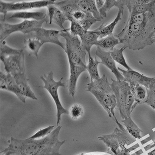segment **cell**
<instances>
[{
    "mask_svg": "<svg viewBox=\"0 0 155 155\" xmlns=\"http://www.w3.org/2000/svg\"><path fill=\"white\" fill-rule=\"evenodd\" d=\"M61 127L62 126H58L49 135L41 139L19 140L12 137L8 147L1 153L10 152L12 155H61L60 148L65 142L59 139Z\"/></svg>",
    "mask_w": 155,
    "mask_h": 155,
    "instance_id": "6da1fadb",
    "label": "cell"
},
{
    "mask_svg": "<svg viewBox=\"0 0 155 155\" xmlns=\"http://www.w3.org/2000/svg\"><path fill=\"white\" fill-rule=\"evenodd\" d=\"M155 33V22L137 23L127 21L124 29L115 35L125 48L139 51L154 43Z\"/></svg>",
    "mask_w": 155,
    "mask_h": 155,
    "instance_id": "7a4b0ae2",
    "label": "cell"
},
{
    "mask_svg": "<svg viewBox=\"0 0 155 155\" xmlns=\"http://www.w3.org/2000/svg\"><path fill=\"white\" fill-rule=\"evenodd\" d=\"M86 91L91 93L95 97L108 114L118 126V128L123 131L126 129L118 122L115 114L117 107L116 99L107 77L104 74L99 79L90 82L85 87Z\"/></svg>",
    "mask_w": 155,
    "mask_h": 155,
    "instance_id": "3957f363",
    "label": "cell"
},
{
    "mask_svg": "<svg viewBox=\"0 0 155 155\" xmlns=\"http://www.w3.org/2000/svg\"><path fill=\"white\" fill-rule=\"evenodd\" d=\"M111 80V86L115 95L120 117L122 119L130 117L135 100L129 83L125 80L118 81L112 78Z\"/></svg>",
    "mask_w": 155,
    "mask_h": 155,
    "instance_id": "277c9868",
    "label": "cell"
},
{
    "mask_svg": "<svg viewBox=\"0 0 155 155\" xmlns=\"http://www.w3.org/2000/svg\"><path fill=\"white\" fill-rule=\"evenodd\" d=\"M69 31V29L61 30L60 35L66 41L64 51L68 57L69 65L86 66L87 52L83 49L78 36L73 35Z\"/></svg>",
    "mask_w": 155,
    "mask_h": 155,
    "instance_id": "5b68a950",
    "label": "cell"
},
{
    "mask_svg": "<svg viewBox=\"0 0 155 155\" xmlns=\"http://www.w3.org/2000/svg\"><path fill=\"white\" fill-rule=\"evenodd\" d=\"M98 138L109 148L107 153L113 155H119L121 149L136 141V139L127 130L123 131L117 127L112 134L101 136Z\"/></svg>",
    "mask_w": 155,
    "mask_h": 155,
    "instance_id": "8992f818",
    "label": "cell"
},
{
    "mask_svg": "<svg viewBox=\"0 0 155 155\" xmlns=\"http://www.w3.org/2000/svg\"><path fill=\"white\" fill-rule=\"evenodd\" d=\"M40 79L44 83L43 86H40L46 89L55 103L57 109V125H60L61 120V116L63 114H69V110L64 108L61 103L58 94V89L60 87H64V83L62 82L63 78H61L58 81L54 80L52 71L50 72L47 75L44 74L40 77Z\"/></svg>",
    "mask_w": 155,
    "mask_h": 155,
    "instance_id": "52a82bcc",
    "label": "cell"
},
{
    "mask_svg": "<svg viewBox=\"0 0 155 155\" xmlns=\"http://www.w3.org/2000/svg\"><path fill=\"white\" fill-rule=\"evenodd\" d=\"M47 22L46 19L42 21L24 20L20 23L10 24L1 21L0 24V40L1 42L5 41L6 38L13 33L20 32L24 34L35 32L36 30L41 28L43 24Z\"/></svg>",
    "mask_w": 155,
    "mask_h": 155,
    "instance_id": "ba28073f",
    "label": "cell"
},
{
    "mask_svg": "<svg viewBox=\"0 0 155 155\" xmlns=\"http://www.w3.org/2000/svg\"><path fill=\"white\" fill-rule=\"evenodd\" d=\"M56 1L53 0H41V1L22 2H5L0 1V13L3 14V21H5L7 12L10 11H25L35 8L46 7L55 3Z\"/></svg>",
    "mask_w": 155,
    "mask_h": 155,
    "instance_id": "9c48e42d",
    "label": "cell"
},
{
    "mask_svg": "<svg viewBox=\"0 0 155 155\" xmlns=\"http://www.w3.org/2000/svg\"><path fill=\"white\" fill-rule=\"evenodd\" d=\"M0 60L4 65L5 72L13 76L19 73H25V53L0 56Z\"/></svg>",
    "mask_w": 155,
    "mask_h": 155,
    "instance_id": "30bf717a",
    "label": "cell"
},
{
    "mask_svg": "<svg viewBox=\"0 0 155 155\" xmlns=\"http://www.w3.org/2000/svg\"><path fill=\"white\" fill-rule=\"evenodd\" d=\"M61 31L54 29H46L41 27L35 32V37L44 44L47 43L54 44L65 50V45L62 43L59 39Z\"/></svg>",
    "mask_w": 155,
    "mask_h": 155,
    "instance_id": "8fae6325",
    "label": "cell"
},
{
    "mask_svg": "<svg viewBox=\"0 0 155 155\" xmlns=\"http://www.w3.org/2000/svg\"><path fill=\"white\" fill-rule=\"evenodd\" d=\"M95 54L101 60V64L107 67L115 75L117 80H125L124 78L119 71L115 62L112 58L110 52L107 51L100 47H97Z\"/></svg>",
    "mask_w": 155,
    "mask_h": 155,
    "instance_id": "7c38bea8",
    "label": "cell"
},
{
    "mask_svg": "<svg viewBox=\"0 0 155 155\" xmlns=\"http://www.w3.org/2000/svg\"><path fill=\"white\" fill-rule=\"evenodd\" d=\"M118 70L125 78V81L129 83L131 82L138 83L148 88L153 83L155 77H149L138 72L132 70H124L118 67Z\"/></svg>",
    "mask_w": 155,
    "mask_h": 155,
    "instance_id": "4fadbf2b",
    "label": "cell"
},
{
    "mask_svg": "<svg viewBox=\"0 0 155 155\" xmlns=\"http://www.w3.org/2000/svg\"><path fill=\"white\" fill-rule=\"evenodd\" d=\"M130 90L134 95L135 102L132 107V112L138 105L144 104L148 96L147 88L144 86L138 83L131 82L129 83Z\"/></svg>",
    "mask_w": 155,
    "mask_h": 155,
    "instance_id": "5bb4252c",
    "label": "cell"
},
{
    "mask_svg": "<svg viewBox=\"0 0 155 155\" xmlns=\"http://www.w3.org/2000/svg\"><path fill=\"white\" fill-rule=\"evenodd\" d=\"M70 74L67 81V87L70 95L74 97L76 93V86L78 78L82 73L87 71L86 66L74 65L70 66Z\"/></svg>",
    "mask_w": 155,
    "mask_h": 155,
    "instance_id": "9a60e30c",
    "label": "cell"
},
{
    "mask_svg": "<svg viewBox=\"0 0 155 155\" xmlns=\"http://www.w3.org/2000/svg\"><path fill=\"white\" fill-rule=\"evenodd\" d=\"M13 76L14 77L21 93L26 98L29 97L33 100H38L28 84L29 79L26 78L25 73L17 74Z\"/></svg>",
    "mask_w": 155,
    "mask_h": 155,
    "instance_id": "2e32d148",
    "label": "cell"
},
{
    "mask_svg": "<svg viewBox=\"0 0 155 155\" xmlns=\"http://www.w3.org/2000/svg\"><path fill=\"white\" fill-rule=\"evenodd\" d=\"M99 35L97 29L92 31H86L80 37L81 45L83 49L91 56V49L93 45H95L99 39Z\"/></svg>",
    "mask_w": 155,
    "mask_h": 155,
    "instance_id": "e0dca14e",
    "label": "cell"
},
{
    "mask_svg": "<svg viewBox=\"0 0 155 155\" xmlns=\"http://www.w3.org/2000/svg\"><path fill=\"white\" fill-rule=\"evenodd\" d=\"M124 10L122 9H118L117 15L112 22L108 24H106L104 25L103 23L98 28H97L99 35V39L113 34L116 25L119 22V21L122 20V16L124 14Z\"/></svg>",
    "mask_w": 155,
    "mask_h": 155,
    "instance_id": "ac0fdd59",
    "label": "cell"
},
{
    "mask_svg": "<svg viewBox=\"0 0 155 155\" xmlns=\"http://www.w3.org/2000/svg\"><path fill=\"white\" fill-rule=\"evenodd\" d=\"M46 14L41 12H30L27 11L17 12L14 13L9 18H19L25 20H34L40 21L46 19Z\"/></svg>",
    "mask_w": 155,
    "mask_h": 155,
    "instance_id": "d6986e66",
    "label": "cell"
},
{
    "mask_svg": "<svg viewBox=\"0 0 155 155\" xmlns=\"http://www.w3.org/2000/svg\"><path fill=\"white\" fill-rule=\"evenodd\" d=\"M119 44H120L119 40L113 34L99 39L95 45L107 51L111 52L114 51L115 48V47Z\"/></svg>",
    "mask_w": 155,
    "mask_h": 155,
    "instance_id": "ffe728a7",
    "label": "cell"
},
{
    "mask_svg": "<svg viewBox=\"0 0 155 155\" xmlns=\"http://www.w3.org/2000/svg\"><path fill=\"white\" fill-rule=\"evenodd\" d=\"M5 90L14 93L21 102L25 103L26 98L21 93L14 77L12 74L5 73Z\"/></svg>",
    "mask_w": 155,
    "mask_h": 155,
    "instance_id": "44dd1931",
    "label": "cell"
},
{
    "mask_svg": "<svg viewBox=\"0 0 155 155\" xmlns=\"http://www.w3.org/2000/svg\"><path fill=\"white\" fill-rule=\"evenodd\" d=\"M128 134L135 139H140L142 138L141 134L143 131L137 126L133 121L132 117L122 119V121Z\"/></svg>",
    "mask_w": 155,
    "mask_h": 155,
    "instance_id": "7402d4cb",
    "label": "cell"
},
{
    "mask_svg": "<svg viewBox=\"0 0 155 155\" xmlns=\"http://www.w3.org/2000/svg\"><path fill=\"white\" fill-rule=\"evenodd\" d=\"M25 47L29 53V55H34L36 58H38V52L41 46L44 44L36 38L31 39L30 36L28 40H25Z\"/></svg>",
    "mask_w": 155,
    "mask_h": 155,
    "instance_id": "603a6c76",
    "label": "cell"
},
{
    "mask_svg": "<svg viewBox=\"0 0 155 155\" xmlns=\"http://www.w3.org/2000/svg\"><path fill=\"white\" fill-rule=\"evenodd\" d=\"M101 62L97 61L96 58L94 59L93 57H89L88 64L86 65V70L89 74L91 82L97 80L100 78L98 71V66Z\"/></svg>",
    "mask_w": 155,
    "mask_h": 155,
    "instance_id": "cb8c5ba5",
    "label": "cell"
},
{
    "mask_svg": "<svg viewBox=\"0 0 155 155\" xmlns=\"http://www.w3.org/2000/svg\"><path fill=\"white\" fill-rule=\"evenodd\" d=\"M126 48L124 46L120 49H117L115 48L114 50L110 52L111 56L115 62L120 64L122 66L125 68L126 70H132V69L128 65L126 61L124 56V51Z\"/></svg>",
    "mask_w": 155,
    "mask_h": 155,
    "instance_id": "d4e9b609",
    "label": "cell"
},
{
    "mask_svg": "<svg viewBox=\"0 0 155 155\" xmlns=\"http://www.w3.org/2000/svg\"><path fill=\"white\" fill-rule=\"evenodd\" d=\"M0 46V56L19 54L24 52L23 49H14L6 45L5 41L1 42Z\"/></svg>",
    "mask_w": 155,
    "mask_h": 155,
    "instance_id": "484cf974",
    "label": "cell"
},
{
    "mask_svg": "<svg viewBox=\"0 0 155 155\" xmlns=\"http://www.w3.org/2000/svg\"><path fill=\"white\" fill-rule=\"evenodd\" d=\"M66 21H68V19L66 15L59 8H57L54 15L52 22L60 26L63 30H65V29L64 26L63 24Z\"/></svg>",
    "mask_w": 155,
    "mask_h": 155,
    "instance_id": "4316f807",
    "label": "cell"
},
{
    "mask_svg": "<svg viewBox=\"0 0 155 155\" xmlns=\"http://www.w3.org/2000/svg\"><path fill=\"white\" fill-rule=\"evenodd\" d=\"M148 96L144 104L150 106L155 110V78L153 83L147 88Z\"/></svg>",
    "mask_w": 155,
    "mask_h": 155,
    "instance_id": "83f0119b",
    "label": "cell"
},
{
    "mask_svg": "<svg viewBox=\"0 0 155 155\" xmlns=\"http://www.w3.org/2000/svg\"><path fill=\"white\" fill-rule=\"evenodd\" d=\"M69 115L74 120H77L83 116L84 109L83 107L78 104L73 105L69 110Z\"/></svg>",
    "mask_w": 155,
    "mask_h": 155,
    "instance_id": "f1b7e54d",
    "label": "cell"
},
{
    "mask_svg": "<svg viewBox=\"0 0 155 155\" xmlns=\"http://www.w3.org/2000/svg\"><path fill=\"white\" fill-rule=\"evenodd\" d=\"M117 0H105L104 5L98 11L103 18L107 17V12L113 7H117Z\"/></svg>",
    "mask_w": 155,
    "mask_h": 155,
    "instance_id": "f546056e",
    "label": "cell"
},
{
    "mask_svg": "<svg viewBox=\"0 0 155 155\" xmlns=\"http://www.w3.org/2000/svg\"><path fill=\"white\" fill-rule=\"evenodd\" d=\"M88 5V12L91 14L97 21H101L104 19L100 15V13L96 5L95 0H87Z\"/></svg>",
    "mask_w": 155,
    "mask_h": 155,
    "instance_id": "4dcf8cb0",
    "label": "cell"
},
{
    "mask_svg": "<svg viewBox=\"0 0 155 155\" xmlns=\"http://www.w3.org/2000/svg\"><path fill=\"white\" fill-rule=\"evenodd\" d=\"M54 127L55 126L54 125H51L45 128L40 129L29 138L32 139H39L44 138L49 135L53 131Z\"/></svg>",
    "mask_w": 155,
    "mask_h": 155,
    "instance_id": "1f68e13d",
    "label": "cell"
},
{
    "mask_svg": "<svg viewBox=\"0 0 155 155\" xmlns=\"http://www.w3.org/2000/svg\"><path fill=\"white\" fill-rule=\"evenodd\" d=\"M69 21L71 22V26L69 29L70 32L73 35L81 37L86 31L85 30H84L78 23L74 20H70Z\"/></svg>",
    "mask_w": 155,
    "mask_h": 155,
    "instance_id": "d6a6232c",
    "label": "cell"
},
{
    "mask_svg": "<svg viewBox=\"0 0 155 155\" xmlns=\"http://www.w3.org/2000/svg\"><path fill=\"white\" fill-rule=\"evenodd\" d=\"M57 8H58L54 4L50 5L47 6V12L49 18V24L50 25L52 23L53 18Z\"/></svg>",
    "mask_w": 155,
    "mask_h": 155,
    "instance_id": "836d02e7",
    "label": "cell"
},
{
    "mask_svg": "<svg viewBox=\"0 0 155 155\" xmlns=\"http://www.w3.org/2000/svg\"><path fill=\"white\" fill-rule=\"evenodd\" d=\"M5 73L1 71L0 72V88L2 90L5 89Z\"/></svg>",
    "mask_w": 155,
    "mask_h": 155,
    "instance_id": "e575fe53",
    "label": "cell"
},
{
    "mask_svg": "<svg viewBox=\"0 0 155 155\" xmlns=\"http://www.w3.org/2000/svg\"><path fill=\"white\" fill-rule=\"evenodd\" d=\"M105 2V0H95L96 5L98 10L102 8Z\"/></svg>",
    "mask_w": 155,
    "mask_h": 155,
    "instance_id": "d590c367",
    "label": "cell"
},
{
    "mask_svg": "<svg viewBox=\"0 0 155 155\" xmlns=\"http://www.w3.org/2000/svg\"><path fill=\"white\" fill-rule=\"evenodd\" d=\"M154 144L155 147V141L154 142ZM147 155H155V148L153 150V151H151V152H150V153H148V154H147Z\"/></svg>",
    "mask_w": 155,
    "mask_h": 155,
    "instance_id": "8d00e7d4",
    "label": "cell"
},
{
    "mask_svg": "<svg viewBox=\"0 0 155 155\" xmlns=\"http://www.w3.org/2000/svg\"><path fill=\"white\" fill-rule=\"evenodd\" d=\"M4 155H12L10 152H7L3 154Z\"/></svg>",
    "mask_w": 155,
    "mask_h": 155,
    "instance_id": "74e56055",
    "label": "cell"
},
{
    "mask_svg": "<svg viewBox=\"0 0 155 155\" xmlns=\"http://www.w3.org/2000/svg\"><path fill=\"white\" fill-rule=\"evenodd\" d=\"M154 44H155V33Z\"/></svg>",
    "mask_w": 155,
    "mask_h": 155,
    "instance_id": "f35d334b",
    "label": "cell"
}]
</instances>
